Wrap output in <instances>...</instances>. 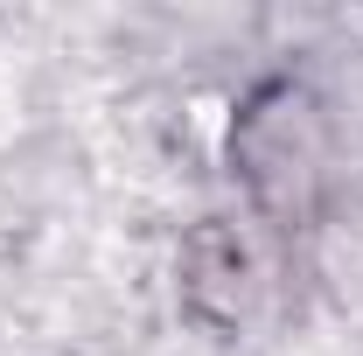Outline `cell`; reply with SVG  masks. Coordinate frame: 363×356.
<instances>
[{"label": "cell", "mask_w": 363, "mask_h": 356, "mask_svg": "<svg viewBox=\"0 0 363 356\" xmlns=\"http://www.w3.org/2000/svg\"><path fill=\"white\" fill-rule=\"evenodd\" d=\"M182 301H189V314L196 321H210V328H230L238 314H245V272H252V259H245V245H238V230H224V223H203L189 245H182Z\"/></svg>", "instance_id": "cell-2"}, {"label": "cell", "mask_w": 363, "mask_h": 356, "mask_svg": "<svg viewBox=\"0 0 363 356\" xmlns=\"http://www.w3.org/2000/svg\"><path fill=\"white\" fill-rule=\"evenodd\" d=\"M315 105L294 84H272L252 98V112L238 119V168L252 182V196L279 223L308 217L315 203Z\"/></svg>", "instance_id": "cell-1"}]
</instances>
